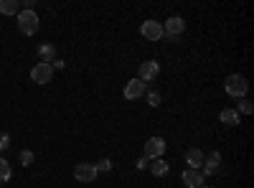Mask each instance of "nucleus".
Here are the masks:
<instances>
[{
  "instance_id": "nucleus-7",
  "label": "nucleus",
  "mask_w": 254,
  "mask_h": 188,
  "mask_svg": "<svg viewBox=\"0 0 254 188\" xmlns=\"http://www.w3.org/2000/svg\"><path fill=\"white\" fill-rule=\"evenodd\" d=\"M140 33L147 38V41H163V26L158 20H145L140 26Z\"/></svg>"
},
{
  "instance_id": "nucleus-2",
  "label": "nucleus",
  "mask_w": 254,
  "mask_h": 188,
  "mask_svg": "<svg viewBox=\"0 0 254 188\" xmlns=\"http://www.w3.org/2000/svg\"><path fill=\"white\" fill-rule=\"evenodd\" d=\"M224 89H226V94H231V97H244L247 89H249V84H247V79H244L242 74H231V76H226V81H224Z\"/></svg>"
},
{
  "instance_id": "nucleus-23",
  "label": "nucleus",
  "mask_w": 254,
  "mask_h": 188,
  "mask_svg": "<svg viewBox=\"0 0 254 188\" xmlns=\"http://www.w3.org/2000/svg\"><path fill=\"white\" fill-rule=\"evenodd\" d=\"M147 165H150V160H147V158L142 155V158L137 160V168H147Z\"/></svg>"
},
{
  "instance_id": "nucleus-14",
  "label": "nucleus",
  "mask_w": 254,
  "mask_h": 188,
  "mask_svg": "<svg viewBox=\"0 0 254 188\" xmlns=\"http://www.w3.org/2000/svg\"><path fill=\"white\" fill-rule=\"evenodd\" d=\"M38 56H41V64H54L56 61V49L51 44H44L38 49Z\"/></svg>"
},
{
  "instance_id": "nucleus-12",
  "label": "nucleus",
  "mask_w": 254,
  "mask_h": 188,
  "mask_svg": "<svg viewBox=\"0 0 254 188\" xmlns=\"http://www.w3.org/2000/svg\"><path fill=\"white\" fill-rule=\"evenodd\" d=\"M203 160H206V153L198 150V148H190V150L186 153V163H188V168H193V171H201Z\"/></svg>"
},
{
  "instance_id": "nucleus-15",
  "label": "nucleus",
  "mask_w": 254,
  "mask_h": 188,
  "mask_svg": "<svg viewBox=\"0 0 254 188\" xmlns=\"http://www.w3.org/2000/svg\"><path fill=\"white\" fill-rule=\"evenodd\" d=\"M219 120H221L224 125H229V127H234V125H239V112L226 107V110H221V112H219Z\"/></svg>"
},
{
  "instance_id": "nucleus-3",
  "label": "nucleus",
  "mask_w": 254,
  "mask_h": 188,
  "mask_svg": "<svg viewBox=\"0 0 254 188\" xmlns=\"http://www.w3.org/2000/svg\"><path fill=\"white\" fill-rule=\"evenodd\" d=\"M18 28H20V33L33 36L38 31V15H36V10H20L18 13Z\"/></svg>"
},
{
  "instance_id": "nucleus-24",
  "label": "nucleus",
  "mask_w": 254,
  "mask_h": 188,
  "mask_svg": "<svg viewBox=\"0 0 254 188\" xmlns=\"http://www.w3.org/2000/svg\"><path fill=\"white\" fill-rule=\"evenodd\" d=\"M201 188H214V186H206V183H203V186H201Z\"/></svg>"
},
{
  "instance_id": "nucleus-10",
  "label": "nucleus",
  "mask_w": 254,
  "mask_h": 188,
  "mask_svg": "<svg viewBox=\"0 0 254 188\" xmlns=\"http://www.w3.org/2000/svg\"><path fill=\"white\" fill-rule=\"evenodd\" d=\"M219 168H221V155H219V150H216V153L206 155V160H203V165H201V173H203V176H214V173H219Z\"/></svg>"
},
{
  "instance_id": "nucleus-1",
  "label": "nucleus",
  "mask_w": 254,
  "mask_h": 188,
  "mask_svg": "<svg viewBox=\"0 0 254 188\" xmlns=\"http://www.w3.org/2000/svg\"><path fill=\"white\" fill-rule=\"evenodd\" d=\"M183 28H186V20H183L181 15L168 18V20H165V26H163V38L173 44V41H178V36L183 33Z\"/></svg>"
},
{
  "instance_id": "nucleus-20",
  "label": "nucleus",
  "mask_w": 254,
  "mask_h": 188,
  "mask_svg": "<svg viewBox=\"0 0 254 188\" xmlns=\"http://www.w3.org/2000/svg\"><path fill=\"white\" fill-rule=\"evenodd\" d=\"M239 112H242V115H252V112H254V107H252L249 99H242V102H239Z\"/></svg>"
},
{
  "instance_id": "nucleus-17",
  "label": "nucleus",
  "mask_w": 254,
  "mask_h": 188,
  "mask_svg": "<svg viewBox=\"0 0 254 188\" xmlns=\"http://www.w3.org/2000/svg\"><path fill=\"white\" fill-rule=\"evenodd\" d=\"M10 181V163L5 158H0V183Z\"/></svg>"
},
{
  "instance_id": "nucleus-4",
  "label": "nucleus",
  "mask_w": 254,
  "mask_h": 188,
  "mask_svg": "<svg viewBox=\"0 0 254 188\" xmlns=\"http://www.w3.org/2000/svg\"><path fill=\"white\" fill-rule=\"evenodd\" d=\"M97 168H94V163H79L76 168H74V178L76 181H81V183H92V181H97Z\"/></svg>"
},
{
  "instance_id": "nucleus-22",
  "label": "nucleus",
  "mask_w": 254,
  "mask_h": 188,
  "mask_svg": "<svg viewBox=\"0 0 254 188\" xmlns=\"http://www.w3.org/2000/svg\"><path fill=\"white\" fill-rule=\"evenodd\" d=\"M8 148H10V137H8L5 132H0V153L8 150Z\"/></svg>"
},
{
  "instance_id": "nucleus-16",
  "label": "nucleus",
  "mask_w": 254,
  "mask_h": 188,
  "mask_svg": "<svg viewBox=\"0 0 254 188\" xmlns=\"http://www.w3.org/2000/svg\"><path fill=\"white\" fill-rule=\"evenodd\" d=\"M147 168H150V173H153V176H158V178H160V176H165V173H168V163H165L163 158H155V160H150V165H147Z\"/></svg>"
},
{
  "instance_id": "nucleus-5",
  "label": "nucleus",
  "mask_w": 254,
  "mask_h": 188,
  "mask_svg": "<svg viewBox=\"0 0 254 188\" xmlns=\"http://www.w3.org/2000/svg\"><path fill=\"white\" fill-rule=\"evenodd\" d=\"M165 153V140L163 137H150L145 142V158L147 160H155V158H163Z\"/></svg>"
},
{
  "instance_id": "nucleus-8",
  "label": "nucleus",
  "mask_w": 254,
  "mask_h": 188,
  "mask_svg": "<svg viewBox=\"0 0 254 188\" xmlns=\"http://www.w3.org/2000/svg\"><path fill=\"white\" fill-rule=\"evenodd\" d=\"M158 74H160V66H158V61H142L140 64V81H153V79H158Z\"/></svg>"
},
{
  "instance_id": "nucleus-13",
  "label": "nucleus",
  "mask_w": 254,
  "mask_h": 188,
  "mask_svg": "<svg viewBox=\"0 0 254 188\" xmlns=\"http://www.w3.org/2000/svg\"><path fill=\"white\" fill-rule=\"evenodd\" d=\"M0 13L3 15H18L20 13V0H0Z\"/></svg>"
},
{
  "instance_id": "nucleus-21",
  "label": "nucleus",
  "mask_w": 254,
  "mask_h": 188,
  "mask_svg": "<svg viewBox=\"0 0 254 188\" xmlns=\"http://www.w3.org/2000/svg\"><path fill=\"white\" fill-rule=\"evenodd\" d=\"M147 94V104H150V107H158L160 104V94L158 92H145Z\"/></svg>"
},
{
  "instance_id": "nucleus-18",
  "label": "nucleus",
  "mask_w": 254,
  "mask_h": 188,
  "mask_svg": "<svg viewBox=\"0 0 254 188\" xmlns=\"http://www.w3.org/2000/svg\"><path fill=\"white\" fill-rule=\"evenodd\" d=\"M94 168H97V173H110L112 171V160L110 158H102V160H97Z\"/></svg>"
},
{
  "instance_id": "nucleus-19",
  "label": "nucleus",
  "mask_w": 254,
  "mask_h": 188,
  "mask_svg": "<svg viewBox=\"0 0 254 188\" xmlns=\"http://www.w3.org/2000/svg\"><path fill=\"white\" fill-rule=\"evenodd\" d=\"M33 158H36V155H33L31 150H23V153H20V165H26V168H28V165L33 163Z\"/></svg>"
},
{
  "instance_id": "nucleus-11",
  "label": "nucleus",
  "mask_w": 254,
  "mask_h": 188,
  "mask_svg": "<svg viewBox=\"0 0 254 188\" xmlns=\"http://www.w3.org/2000/svg\"><path fill=\"white\" fill-rule=\"evenodd\" d=\"M181 181L186 183V188H201L203 186V173L201 171H193V168H186Z\"/></svg>"
},
{
  "instance_id": "nucleus-9",
  "label": "nucleus",
  "mask_w": 254,
  "mask_h": 188,
  "mask_svg": "<svg viewBox=\"0 0 254 188\" xmlns=\"http://www.w3.org/2000/svg\"><path fill=\"white\" fill-rule=\"evenodd\" d=\"M145 92H147V84L140 81V79L127 81V87H125V97L127 99H140V97H145Z\"/></svg>"
},
{
  "instance_id": "nucleus-6",
  "label": "nucleus",
  "mask_w": 254,
  "mask_h": 188,
  "mask_svg": "<svg viewBox=\"0 0 254 188\" xmlns=\"http://www.w3.org/2000/svg\"><path fill=\"white\" fill-rule=\"evenodd\" d=\"M51 76H54V69H51V64H38L31 69V79L36 81V84H49L51 81Z\"/></svg>"
}]
</instances>
